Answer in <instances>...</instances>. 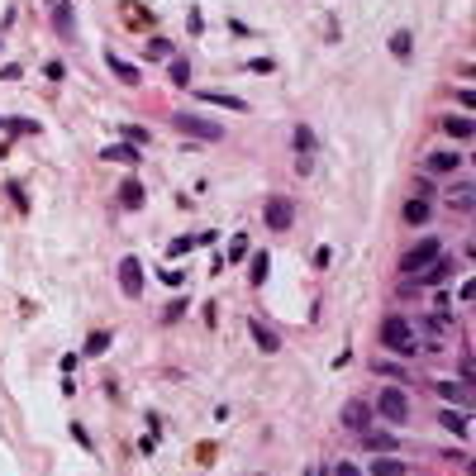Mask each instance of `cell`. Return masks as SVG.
Instances as JSON below:
<instances>
[{"mask_svg":"<svg viewBox=\"0 0 476 476\" xmlns=\"http://www.w3.org/2000/svg\"><path fill=\"white\" fill-rule=\"evenodd\" d=\"M205 105H219V110H234V114H243L248 110V100H238V95H224V91H195Z\"/></svg>","mask_w":476,"mask_h":476,"instance_id":"cell-15","label":"cell"},{"mask_svg":"<svg viewBox=\"0 0 476 476\" xmlns=\"http://www.w3.org/2000/svg\"><path fill=\"white\" fill-rule=\"evenodd\" d=\"M358 438H362V453H395V443H400L390 429H362Z\"/></svg>","mask_w":476,"mask_h":476,"instance_id":"cell-7","label":"cell"},{"mask_svg":"<svg viewBox=\"0 0 476 476\" xmlns=\"http://www.w3.org/2000/svg\"><path fill=\"white\" fill-rule=\"evenodd\" d=\"M438 395H443L453 410H462V405L472 400V386H462V381H438Z\"/></svg>","mask_w":476,"mask_h":476,"instance_id":"cell-12","label":"cell"},{"mask_svg":"<svg viewBox=\"0 0 476 476\" xmlns=\"http://www.w3.org/2000/svg\"><path fill=\"white\" fill-rule=\"evenodd\" d=\"M105 62H110V72H114L124 86H138V82H143V72H138L134 62H124V58H114V53H105Z\"/></svg>","mask_w":476,"mask_h":476,"instance_id":"cell-11","label":"cell"},{"mask_svg":"<svg viewBox=\"0 0 476 476\" xmlns=\"http://www.w3.org/2000/svg\"><path fill=\"white\" fill-rule=\"evenodd\" d=\"M158 281L167 286V290H181V286H186V272H172V267H162V272H158Z\"/></svg>","mask_w":476,"mask_h":476,"instance_id":"cell-28","label":"cell"},{"mask_svg":"<svg viewBox=\"0 0 476 476\" xmlns=\"http://www.w3.org/2000/svg\"><path fill=\"white\" fill-rule=\"evenodd\" d=\"M190 248H195V243H190V234H186V238H177V243H172V248H167V258H186Z\"/></svg>","mask_w":476,"mask_h":476,"instance_id":"cell-32","label":"cell"},{"mask_svg":"<svg viewBox=\"0 0 476 476\" xmlns=\"http://www.w3.org/2000/svg\"><path fill=\"white\" fill-rule=\"evenodd\" d=\"M334 476H362L358 462H334Z\"/></svg>","mask_w":476,"mask_h":476,"instance_id":"cell-35","label":"cell"},{"mask_svg":"<svg viewBox=\"0 0 476 476\" xmlns=\"http://www.w3.org/2000/svg\"><path fill=\"white\" fill-rule=\"evenodd\" d=\"M434 258H443V243H438V238H419L414 248L400 253V272H405V277H419Z\"/></svg>","mask_w":476,"mask_h":476,"instance_id":"cell-2","label":"cell"},{"mask_svg":"<svg viewBox=\"0 0 476 476\" xmlns=\"http://www.w3.org/2000/svg\"><path fill=\"white\" fill-rule=\"evenodd\" d=\"M119 205H124V210H138V205H143V186H138V181H124V186H119Z\"/></svg>","mask_w":476,"mask_h":476,"instance_id":"cell-21","label":"cell"},{"mask_svg":"<svg viewBox=\"0 0 476 476\" xmlns=\"http://www.w3.org/2000/svg\"><path fill=\"white\" fill-rule=\"evenodd\" d=\"M105 348H110V334H105V329H95L91 338H86V353H91V358H100Z\"/></svg>","mask_w":476,"mask_h":476,"instance_id":"cell-29","label":"cell"},{"mask_svg":"<svg viewBox=\"0 0 476 476\" xmlns=\"http://www.w3.org/2000/svg\"><path fill=\"white\" fill-rule=\"evenodd\" d=\"M267 267H272V258H267V253H253V277H248V281L262 286L267 281Z\"/></svg>","mask_w":476,"mask_h":476,"instance_id":"cell-26","label":"cell"},{"mask_svg":"<svg viewBox=\"0 0 476 476\" xmlns=\"http://www.w3.org/2000/svg\"><path fill=\"white\" fill-rule=\"evenodd\" d=\"M119 10H124V19H129V24H138V29L148 24V10H143V5H134V0H124Z\"/></svg>","mask_w":476,"mask_h":476,"instance_id":"cell-27","label":"cell"},{"mask_svg":"<svg viewBox=\"0 0 476 476\" xmlns=\"http://www.w3.org/2000/svg\"><path fill=\"white\" fill-rule=\"evenodd\" d=\"M343 429H353V434L372 429V405H367V400H348V405H343Z\"/></svg>","mask_w":476,"mask_h":476,"instance_id":"cell-6","label":"cell"},{"mask_svg":"<svg viewBox=\"0 0 476 476\" xmlns=\"http://www.w3.org/2000/svg\"><path fill=\"white\" fill-rule=\"evenodd\" d=\"M448 277H453V262H448V258H434V262L419 272V281H424V286H443Z\"/></svg>","mask_w":476,"mask_h":476,"instance_id":"cell-14","label":"cell"},{"mask_svg":"<svg viewBox=\"0 0 476 476\" xmlns=\"http://www.w3.org/2000/svg\"><path fill=\"white\" fill-rule=\"evenodd\" d=\"M429 214H434V205H429V200H410V205H405V224H424Z\"/></svg>","mask_w":476,"mask_h":476,"instance_id":"cell-22","label":"cell"},{"mask_svg":"<svg viewBox=\"0 0 476 476\" xmlns=\"http://www.w3.org/2000/svg\"><path fill=\"white\" fill-rule=\"evenodd\" d=\"M295 148H300V158H310V148H314V129H295Z\"/></svg>","mask_w":476,"mask_h":476,"instance_id":"cell-30","label":"cell"},{"mask_svg":"<svg viewBox=\"0 0 476 476\" xmlns=\"http://www.w3.org/2000/svg\"><path fill=\"white\" fill-rule=\"evenodd\" d=\"M148 53H153V58H172V43H167V38H153Z\"/></svg>","mask_w":476,"mask_h":476,"instance_id":"cell-33","label":"cell"},{"mask_svg":"<svg viewBox=\"0 0 476 476\" xmlns=\"http://www.w3.org/2000/svg\"><path fill=\"white\" fill-rule=\"evenodd\" d=\"M458 105H462V114L476 110V91H472V86H462V91H458Z\"/></svg>","mask_w":476,"mask_h":476,"instance_id":"cell-34","label":"cell"},{"mask_svg":"<svg viewBox=\"0 0 476 476\" xmlns=\"http://www.w3.org/2000/svg\"><path fill=\"white\" fill-rule=\"evenodd\" d=\"M43 77H48V82H62V77H67V67H62V62H48V67H43Z\"/></svg>","mask_w":476,"mask_h":476,"instance_id":"cell-36","label":"cell"},{"mask_svg":"<svg viewBox=\"0 0 476 476\" xmlns=\"http://www.w3.org/2000/svg\"><path fill=\"white\" fill-rule=\"evenodd\" d=\"M119 286H124V295H138L143 290V262L138 258H124L119 262Z\"/></svg>","mask_w":476,"mask_h":476,"instance_id":"cell-9","label":"cell"},{"mask_svg":"<svg viewBox=\"0 0 476 476\" xmlns=\"http://www.w3.org/2000/svg\"><path fill=\"white\" fill-rule=\"evenodd\" d=\"M186 29H190V34H200V29H205V14H200V10H190V14H186Z\"/></svg>","mask_w":476,"mask_h":476,"instance_id":"cell-37","label":"cell"},{"mask_svg":"<svg viewBox=\"0 0 476 476\" xmlns=\"http://www.w3.org/2000/svg\"><path fill=\"white\" fill-rule=\"evenodd\" d=\"M381 343H386V353H400V358H414V353H419L414 324H410L405 314H390V319L381 324Z\"/></svg>","mask_w":476,"mask_h":476,"instance_id":"cell-1","label":"cell"},{"mask_svg":"<svg viewBox=\"0 0 476 476\" xmlns=\"http://www.w3.org/2000/svg\"><path fill=\"white\" fill-rule=\"evenodd\" d=\"M438 424H443L448 434H458V438H467V434H472V419H467V410H443V414H438Z\"/></svg>","mask_w":476,"mask_h":476,"instance_id":"cell-13","label":"cell"},{"mask_svg":"<svg viewBox=\"0 0 476 476\" xmlns=\"http://www.w3.org/2000/svg\"><path fill=\"white\" fill-rule=\"evenodd\" d=\"M53 24H58V34H62V38H72V34H77V24H72V5H62V0H58Z\"/></svg>","mask_w":476,"mask_h":476,"instance_id":"cell-19","label":"cell"},{"mask_svg":"<svg viewBox=\"0 0 476 476\" xmlns=\"http://www.w3.org/2000/svg\"><path fill=\"white\" fill-rule=\"evenodd\" d=\"M172 129H177V134H190V138H210V143H219V138H224V129H219V124L195 119V114H172Z\"/></svg>","mask_w":476,"mask_h":476,"instance_id":"cell-4","label":"cell"},{"mask_svg":"<svg viewBox=\"0 0 476 476\" xmlns=\"http://www.w3.org/2000/svg\"><path fill=\"white\" fill-rule=\"evenodd\" d=\"M167 82H177V86H186L190 82V62L186 58H172V62H167Z\"/></svg>","mask_w":476,"mask_h":476,"instance_id":"cell-23","label":"cell"},{"mask_svg":"<svg viewBox=\"0 0 476 476\" xmlns=\"http://www.w3.org/2000/svg\"><path fill=\"white\" fill-rule=\"evenodd\" d=\"M377 414L386 419V424H395V429H400V424L410 419V395H405L400 386H386V390L377 395Z\"/></svg>","mask_w":476,"mask_h":476,"instance_id":"cell-3","label":"cell"},{"mask_svg":"<svg viewBox=\"0 0 476 476\" xmlns=\"http://www.w3.org/2000/svg\"><path fill=\"white\" fill-rule=\"evenodd\" d=\"M377 372H381V377H390V381H400V386H405V367H395V362H377Z\"/></svg>","mask_w":476,"mask_h":476,"instance_id":"cell-31","label":"cell"},{"mask_svg":"<svg viewBox=\"0 0 476 476\" xmlns=\"http://www.w3.org/2000/svg\"><path fill=\"white\" fill-rule=\"evenodd\" d=\"M248 258V234H234L229 238V253H224V262H243Z\"/></svg>","mask_w":476,"mask_h":476,"instance_id":"cell-24","label":"cell"},{"mask_svg":"<svg viewBox=\"0 0 476 476\" xmlns=\"http://www.w3.org/2000/svg\"><path fill=\"white\" fill-rule=\"evenodd\" d=\"M390 53H395L400 62H405V58L414 53V48H410V34H405V29H395V34H390Z\"/></svg>","mask_w":476,"mask_h":476,"instance_id":"cell-25","label":"cell"},{"mask_svg":"<svg viewBox=\"0 0 476 476\" xmlns=\"http://www.w3.org/2000/svg\"><path fill=\"white\" fill-rule=\"evenodd\" d=\"M405 472V462L395 458V453H377V462H372V476H400Z\"/></svg>","mask_w":476,"mask_h":476,"instance_id":"cell-18","label":"cell"},{"mask_svg":"<svg viewBox=\"0 0 476 476\" xmlns=\"http://www.w3.org/2000/svg\"><path fill=\"white\" fill-rule=\"evenodd\" d=\"M448 205H453V210H472L476 205V186H453L448 190Z\"/></svg>","mask_w":476,"mask_h":476,"instance_id":"cell-20","label":"cell"},{"mask_svg":"<svg viewBox=\"0 0 476 476\" xmlns=\"http://www.w3.org/2000/svg\"><path fill=\"white\" fill-rule=\"evenodd\" d=\"M248 334H253V343H258L262 353H281V338H277L262 319H248Z\"/></svg>","mask_w":476,"mask_h":476,"instance_id":"cell-10","label":"cell"},{"mask_svg":"<svg viewBox=\"0 0 476 476\" xmlns=\"http://www.w3.org/2000/svg\"><path fill=\"white\" fill-rule=\"evenodd\" d=\"M100 158L105 162H138V148L134 143H110V148H100Z\"/></svg>","mask_w":476,"mask_h":476,"instance_id":"cell-17","label":"cell"},{"mask_svg":"<svg viewBox=\"0 0 476 476\" xmlns=\"http://www.w3.org/2000/svg\"><path fill=\"white\" fill-rule=\"evenodd\" d=\"M262 219H267V229H272V234H286V229H290V219H295V210H290V200L272 195V200L262 205Z\"/></svg>","mask_w":476,"mask_h":476,"instance_id":"cell-5","label":"cell"},{"mask_svg":"<svg viewBox=\"0 0 476 476\" xmlns=\"http://www.w3.org/2000/svg\"><path fill=\"white\" fill-rule=\"evenodd\" d=\"M0 82H19V62H5L0 67Z\"/></svg>","mask_w":476,"mask_h":476,"instance_id":"cell-38","label":"cell"},{"mask_svg":"<svg viewBox=\"0 0 476 476\" xmlns=\"http://www.w3.org/2000/svg\"><path fill=\"white\" fill-rule=\"evenodd\" d=\"M443 129H448L453 138H472V134H476V119H472V114H448V119H443Z\"/></svg>","mask_w":476,"mask_h":476,"instance_id":"cell-16","label":"cell"},{"mask_svg":"<svg viewBox=\"0 0 476 476\" xmlns=\"http://www.w3.org/2000/svg\"><path fill=\"white\" fill-rule=\"evenodd\" d=\"M458 167H462V158H458V153H448V148H438V153H429V158H424V172H434V177H453Z\"/></svg>","mask_w":476,"mask_h":476,"instance_id":"cell-8","label":"cell"}]
</instances>
